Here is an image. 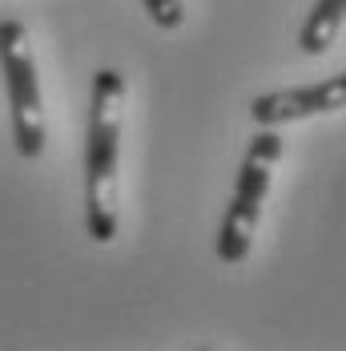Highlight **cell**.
Here are the masks:
<instances>
[{
  "mask_svg": "<svg viewBox=\"0 0 346 351\" xmlns=\"http://www.w3.org/2000/svg\"><path fill=\"white\" fill-rule=\"evenodd\" d=\"M346 109V73L322 77L314 85H294V89H274L250 101V117L254 125H290V121H306V117H322V113H338Z\"/></svg>",
  "mask_w": 346,
  "mask_h": 351,
  "instance_id": "cell-4",
  "label": "cell"
},
{
  "mask_svg": "<svg viewBox=\"0 0 346 351\" xmlns=\"http://www.w3.org/2000/svg\"><path fill=\"white\" fill-rule=\"evenodd\" d=\"M278 162H282V134L274 125H258L242 166H238V182H234L230 206H226V218L217 226V243H213L217 258L226 267H238V263L250 258V246H254V234H258L262 206H266Z\"/></svg>",
  "mask_w": 346,
  "mask_h": 351,
  "instance_id": "cell-2",
  "label": "cell"
},
{
  "mask_svg": "<svg viewBox=\"0 0 346 351\" xmlns=\"http://www.w3.org/2000/svg\"><path fill=\"white\" fill-rule=\"evenodd\" d=\"M141 4H145L149 21H153L157 29H165V33H173V29L185 25V4H181V0H141Z\"/></svg>",
  "mask_w": 346,
  "mask_h": 351,
  "instance_id": "cell-6",
  "label": "cell"
},
{
  "mask_svg": "<svg viewBox=\"0 0 346 351\" xmlns=\"http://www.w3.org/2000/svg\"><path fill=\"white\" fill-rule=\"evenodd\" d=\"M0 69L8 85V117H12V149L16 158L33 162L44 154V101L36 81L33 45L21 21H0Z\"/></svg>",
  "mask_w": 346,
  "mask_h": 351,
  "instance_id": "cell-3",
  "label": "cell"
},
{
  "mask_svg": "<svg viewBox=\"0 0 346 351\" xmlns=\"http://www.w3.org/2000/svg\"><path fill=\"white\" fill-rule=\"evenodd\" d=\"M343 25H346V0H314L310 16H306V25L298 33V49L306 57L330 53V45L338 40Z\"/></svg>",
  "mask_w": 346,
  "mask_h": 351,
  "instance_id": "cell-5",
  "label": "cell"
},
{
  "mask_svg": "<svg viewBox=\"0 0 346 351\" xmlns=\"http://www.w3.org/2000/svg\"><path fill=\"white\" fill-rule=\"evenodd\" d=\"M121 117H125V77L101 69L89 93L85 130V230L93 243L117 239V162H121Z\"/></svg>",
  "mask_w": 346,
  "mask_h": 351,
  "instance_id": "cell-1",
  "label": "cell"
}]
</instances>
